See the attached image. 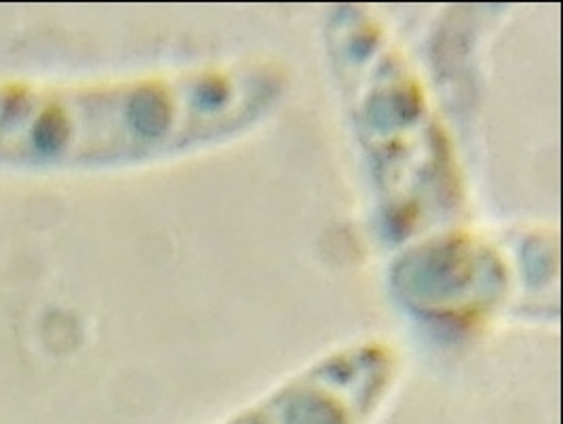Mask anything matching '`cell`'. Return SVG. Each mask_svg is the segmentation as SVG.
<instances>
[{"label": "cell", "mask_w": 563, "mask_h": 424, "mask_svg": "<svg viewBox=\"0 0 563 424\" xmlns=\"http://www.w3.org/2000/svg\"><path fill=\"white\" fill-rule=\"evenodd\" d=\"M289 78L250 57L78 83H0V167L119 170L218 146L264 121Z\"/></svg>", "instance_id": "1"}, {"label": "cell", "mask_w": 563, "mask_h": 424, "mask_svg": "<svg viewBox=\"0 0 563 424\" xmlns=\"http://www.w3.org/2000/svg\"><path fill=\"white\" fill-rule=\"evenodd\" d=\"M328 41L386 228L411 237L454 218L461 163L410 57L363 11L335 13Z\"/></svg>", "instance_id": "2"}, {"label": "cell", "mask_w": 563, "mask_h": 424, "mask_svg": "<svg viewBox=\"0 0 563 424\" xmlns=\"http://www.w3.org/2000/svg\"><path fill=\"white\" fill-rule=\"evenodd\" d=\"M401 372L393 343L361 340L321 357L218 424H374Z\"/></svg>", "instance_id": "3"}, {"label": "cell", "mask_w": 563, "mask_h": 424, "mask_svg": "<svg viewBox=\"0 0 563 424\" xmlns=\"http://www.w3.org/2000/svg\"><path fill=\"white\" fill-rule=\"evenodd\" d=\"M393 281L399 300L424 317L479 324L505 300L509 269L496 246L450 232L408 251Z\"/></svg>", "instance_id": "4"}]
</instances>
